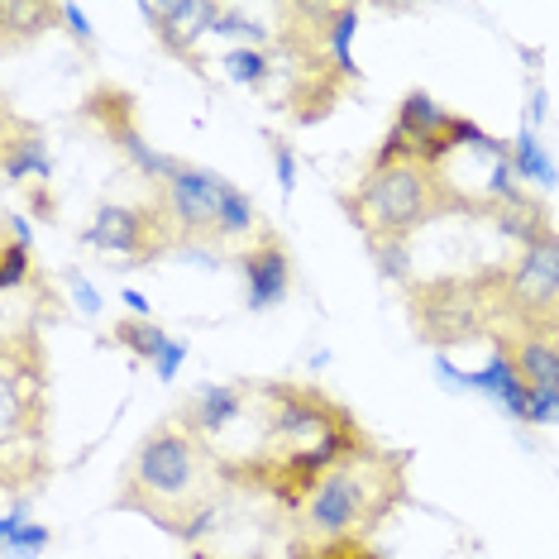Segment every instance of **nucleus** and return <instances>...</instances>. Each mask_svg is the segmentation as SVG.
Masks as SVG:
<instances>
[{
    "label": "nucleus",
    "mask_w": 559,
    "mask_h": 559,
    "mask_svg": "<svg viewBox=\"0 0 559 559\" xmlns=\"http://www.w3.org/2000/svg\"><path fill=\"white\" fill-rule=\"evenodd\" d=\"M211 450L201 444L197 430L187 426H158L139 440L130 468H124V492H130V507H144L158 526L177 531L173 512H201L211 502ZM182 516V521H187Z\"/></svg>",
    "instance_id": "obj_1"
},
{
    "label": "nucleus",
    "mask_w": 559,
    "mask_h": 559,
    "mask_svg": "<svg viewBox=\"0 0 559 559\" xmlns=\"http://www.w3.org/2000/svg\"><path fill=\"white\" fill-rule=\"evenodd\" d=\"M436 192V173L421 163H373L354 197H345V211L359 230H368V239H406L440 211Z\"/></svg>",
    "instance_id": "obj_2"
},
{
    "label": "nucleus",
    "mask_w": 559,
    "mask_h": 559,
    "mask_svg": "<svg viewBox=\"0 0 559 559\" xmlns=\"http://www.w3.org/2000/svg\"><path fill=\"white\" fill-rule=\"evenodd\" d=\"M368 478L359 474V464H335L330 474H321L311 483V498H307V526L316 536H345L354 531L368 512Z\"/></svg>",
    "instance_id": "obj_3"
},
{
    "label": "nucleus",
    "mask_w": 559,
    "mask_h": 559,
    "mask_svg": "<svg viewBox=\"0 0 559 559\" xmlns=\"http://www.w3.org/2000/svg\"><path fill=\"white\" fill-rule=\"evenodd\" d=\"M221 187H225L221 173L182 163V173H177L173 182L158 192L163 215H168V225H173L177 235H187V245H197L201 235H215V206H221Z\"/></svg>",
    "instance_id": "obj_4"
},
{
    "label": "nucleus",
    "mask_w": 559,
    "mask_h": 559,
    "mask_svg": "<svg viewBox=\"0 0 559 559\" xmlns=\"http://www.w3.org/2000/svg\"><path fill=\"white\" fill-rule=\"evenodd\" d=\"M512 301L521 307H550L559 297V235L555 230H540L531 245H521V259L512 263Z\"/></svg>",
    "instance_id": "obj_5"
},
{
    "label": "nucleus",
    "mask_w": 559,
    "mask_h": 559,
    "mask_svg": "<svg viewBox=\"0 0 559 559\" xmlns=\"http://www.w3.org/2000/svg\"><path fill=\"white\" fill-rule=\"evenodd\" d=\"M82 239L92 249L124 253V259H144V253H154L163 245V239H154V215L134 206H100L96 221L82 230Z\"/></svg>",
    "instance_id": "obj_6"
},
{
    "label": "nucleus",
    "mask_w": 559,
    "mask_h": 559,
    "mask_svg": "<svg viewBox=\"0 0 559 559\" xmlns=\"http://www.w3.org/2000/svg\"><path fill=\"white\" fill-rule=\"evenodd\" d=\"M239 273H245V292H249V311H269L287 297L292 287V259L277 239H263L253 245L245 259H239Z\"/></svg>",
    "instance_id": "obj_7"
},
{
    "label": "nucleus",
    "mask_w": 559,
    "mask_h": 559,
    "mask_svg": "<svg viewBox=\"0 0 559 559\" xmlns=\"http://www.w3.org/2000/svg\"><path fill=\"white\" fill-rule=\"evenodd\" d=\"M468 383H474V392H483V397H492L502 406L512 421H526V402H531V383L521 378L516 368V354L507 345H492L488 354V368H478V373H468Z\"/></svg>",
    "instance_id": "obj_8"
},
{
    "label": "nucleus",
    "mask_w": 559,
    "mask_h": 559,
    "mask_svg": "<svg viewBox=\"0 0 559 559\" xmlns=\"http://www.w3.org/2000/svg\"><path fill=\"white\" fill-rule=\"evenodd\" d=\"M516 368L531 388H555L559 392V311L550 321H531L526 335L516 340Z\"/></svg>",
    "instance_id": "obj_9"
},
{
    "label": "nucleus",
    "mask_w": 559,
    "mask_h": 559,
    "mask_svg": "<svg viewBox=\"0 0 559 559\" xmlns=\"http://www.w3.org/2000/svg\"><path fill=\"white\" fill-rule=\"evenodd\" d=\"M239 406H245V392L235 383H206V388H197L192 406H182V426L197 430V436H215V430H225L235 421Z\"/></svg>",
    "instance_id": "obj_10"
},
{
    "label": "nucleus",
    "mask_w": 559,
    "mask_h": 559,
    "mask_svg": "<svg viewBox=\"0 0 559 559\" xmlns=\"http://www.w3.org/2000/svg\"><path fill=\"white\" fill-rule=\"evenodd\" d=\"M24 512H29V502L5 507V516H0V550H5V559H39L53 545V531L39 526V521H24Z\"/></svg>",
    "instance_id": "obj_11"
},
{
    "label": "nucleus",
    "mask_w": 559,
    "mask_h": 559,
    "mask_svg": "<svg viewBox=\"0 0 559 559\" xmlns=\"http://www.w3.org/2000/svg\"><path fill=\"white\" fill-rule=\"evenodd\" d=\"M512 168H516L521 182L540 187V192H550V187H559V168H555V158L545 154L540 134L531 130V124H521V134L512 139Z\"/></svg>",
    "instance_id": "obj_12"
},
{
    "label": "nucleus",
    "mask_w": 559,
    "mask_h": 559,
    "mask_svg": "<svg viewBox=\"0 0 559 559\" xmlns=\"http://www.w3.org/2000/svg\"><path fill=\"white\" fill-rule=\"evenodd\" d=\"M354 29H359V10L354 5H335L325 24V48H330V68L345 82L359 78V62H354Z\"/></svg>",
    "instance_id": "obj_13"
},
{
    "label": "nucleus",
    "mask_w": 559,
    "mask_h": 559,
    "mask_svg": "<svg viewBox=\"0 0 559 559\" xmlns=\"http://www.w3.org/2000/svg\"><path fill=\"white\" fill-rule=\"evenodd\" d=\"M110 134L120 139V144H124V154L134 158V168L144 173V177H148V182H154V187H168L173 177L182 173V163H177L173 154H158V148H148L144 139H139V130H134L130 120H124V124H116V130H110Z\"/></svg>",
    "instance_id": "obj_14"
},
{
    "label": "nucleus",
    "mask_w": 559,
    "mask_h": 559,
    "mask_svg": "<svg viewBox=\"0 0 559 559\" xmlns=\"http://www.w3.org/2000/svg\"><path fill=\"white\" fill-rule=\"evenodd\" d=\"M259 230V211H253V201L239 192L235 182L221 187V206H215V239H249Z\"/></svg>",
    "instance_id": "obj_15"
},
{
    "label": "nucleus",
    "mask_w": 559,
    "mask_h": 559,
    "mask_svg": "<svg viewBox=\"0 0 559 559\" xmlns=\"http://www.w3.org/2000/svg\"><path fill=\"white\" fill-rule=\"evenodd\" d=\"M53 173V158H48L44 139H24V144H15L10 139L5 144V182H24V177H44Z\"/></svg>",
    "instance_id": "obj_16"
},
{
    "label": "nucleus",
    "mask_w": 559,
    "mask_h": 559,
    "mask_svg": "<svg viewBox=\"0 0 559 559\" xmlns=\"http://www.w3.org/2000/svg\"><path fill=\"white\" fill-rule=\"evenodd\" d=\"M116 340H120V345L130 349V354H139V359L154 364L158 354L168 349V340H173V335H168V330H163L158 321H134V316H130V321H120V325H116Z\"/></svg>",
    "instance_id": "obj_17"
},
{
    "label": "nucleus",
    "mask_w": 559,
    "mask_h": 559,
    "mask_svg": "<svg viewBox=\"0 0 559 559\" xmlns=\"http://www.w3.org/2000/svg\"><path fill=\"white\" fill-rule=\"evenodd\" d=\"M225 72H230V82H239V86H263L269 82V53H263V48H230V53H225Z\"/></svg>",
    "instance_id": "obj_18"
},
{
    "label": "nucleus",
    "mask_w": 559,
    "mask_h": 559,
    "mask_svg": "<svg viewBox=\"0 0 559 559\" xmlns=\"http://www.w3.org/2000/svg\"><path fill=\"white\" fill-rule=\"evenodd\" d=\"M373 259H378V269H383L392 283H406V239H373Z\"/></svg>",
    "instance_id": "obj_19"
},
{
    "label": "nucleus",
    "mask_w": 559,
    "mask_h": 559,
    "mask_svg": "<svg viewBox=\"0 0 559 559\" xmlns=\"http://www.w3.org/2000/svg\"><path fill=\"white\" fill-rule=\"evenodd\" d=\"M526 421L531 426H559V392L555 388H531Z\"/></svg>",
    "instance_id": "obj_20"
},
{
    "label": "nucleus",
    "mask_w": 559,
    "mask_h": 559,
    "mask_svg": "<svg viewBox=\"0 0 559 559\" xmlns=\"http://www.w3.org/2000/svg\"><path fill=\"white\" fill-rule=\"evenodd\" d=\"M24 277H29V249H24V245H10V239H5V269H0V287H5V292H20Z\"/></svg>",
    "instance_id": "obj_21"
},
{
    "label": "nucleus",
    "mask_w": 559,
    "mask_h": 559,
    "mask_svg": "<svg viewBox=\"0 0 559 559\" xmlns=\"http://www.w3.org/2000/svg\"><path fill=\"white\" fill-rule=\"evenodd\" d=\"M273 168H277V187H283V197L297 192V154H292V144H283V139L273 144Z\"/></svg>",
    "instance_id": "obj_22"
},
{
    "label": "nucleus",
    "mask_w": 559,
    "mask_h": 559,
    "mask_svg": "<svg viewBox=\"0 0 559 559\" xmlns=\"http://www.w3.org/2000/svg\"><path fill=\"white\" fill-rule=\"evenodd\" d=\"M68 287H72V301H78V311H82V316H100V292L86 283L82 273H72V277H68Z\"/></svg>",
    "instance_id": "obj_23"
},
{
    "label": "nucleus",
    "mask_w": 559,
    "mask_h": 559,
    "mask_svg": "<svg viewBox=\"0 0 559 559\" xmlns=\"http://www.w3.org/2000/svg\"><path fill=\"white\" fill-rule=\"evenodd\" d=\"M187 364V340H168V349L154 359V373L158 378H177V368Z\"/></svg>",
    "instance_id": "obj_24"
},
{
    "label": "nucleus",
    "mask_w": 559,
    "mask_h": 559,
    "mask_svg": "<svg viewBox=\"0 0 559 559\" xmlns=\"http://www.w3.org/2000/svg\"><path fill=\"white\" fill-rule=\"evenodd\" d=\"M58 15H62V24L72 29V39H78L82 48H92V20H86V10H82V5H62Z\"/></svg>",
    "instance_id": "obj_25"
},
{
    "label": "nucleus",
    "mask_w": 559,
    "mask_h": 559,
    "mask_svg": "<svg viewBox=\"0 0 559 559\" xmlns=\"http://www.w3.org/2000/svg\"><path fill=\"white\" fill-rule=\"evenodd\" d=\"M436 373H440V383L450 388V392H474V383H468V373H460V368H450V359H444V354H436Z\"/></svg>",
    "instance_id": "obj_26"
},
{
    "label": "nucleus",
    "mask_w": 559,
    "mask_h": 559,
    "mask_svg": "<svg viewBox=\"0 0 559 559\" xmlns=\"http://www.w3.org/2000/svg\"><path fill=\"white\" fill-rule=\"evenodd\" d=\"M120 301H124V307H130L134 321H154V311H148V297H144V292L124 287V292H120Z\"/></svg>",
    "instance_id": "obj_27"
},
{
    "label": "nucleus",
    "mask_w": 559,
    "mask_h": 559,
    "mask_svg": "<svg viewBox=\"0 0 559 559\" xmlns=\"http://www.w3.org/2000/svg\"><path fill=\"white\" fill-rule=\"evenodd\" d=\"M5 225H10V245H24V249H29V239H34L29 221H24L20 211H10V215H5Z\"/></svg>",
    "instance_id": "obj_28"
},
{
    "label": "nucleus",
    "mask_w": 559,
    "mask_h": 559,
    "mask_svg": "<svg viewBox=\"0 0 559 559\" xmlns=\"http://www.w3.org/2000/svg\"><path fill=\"white\" fill-rule=\"evenodd\" d=\"M540 120H545V86H536V92H531V110H526V124H531V130H536Z\"/></svg>",
    "instance_id": "obj_29"
}]
</instances>
